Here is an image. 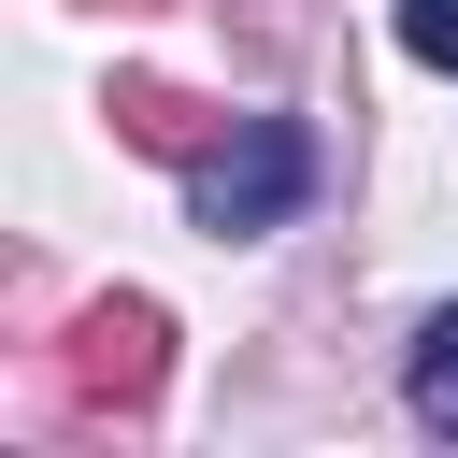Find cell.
I'll list each match as a JSON object with an SVG mask.
<instances>
[{
    "label": "cell",
    "mask_w": 458,
    "mask_h": 458,
    "mask_svg": "<svg viewBox=\"0 0 458 458\" xmlns=\"http://www.w3.org/2000/svg\"><path fill=\"white\" fill-rule=\"evenodd\" d=\"M301 186H315V143H301L286 114H229V129L186 157V200H200V229H215V243L286 229V215H301Z\"/></svg>",
    "instance_id": "6da1fadb"
},
{
    "label": "cell",
    "mask_w": 458,
    "mask_h": 458,
    "mask_svg": "<svg viewBox=\"0 0 458 458\" xmlns=\"http://www.w3.org/2000/svg\"><path fill=\"white\" fill-rule=\"evenodd\" d=\"M157 301H100L86 329H72V401H157Z\"/></svg>",
    "instance_id": "7a4b0ae2"
},
{
    "label": "cell",
    "mask_w": 458,
    "mask_h": 458,
    "mask_svg": "<svg viewBox=\"0 0 458 458\" xmlns=\"http://www.w3.org/2000/svg\"><path fill=\"white\" fill-rule=\"evenodd\" d=\"M114 129H129V143H157V157H200V143H215L229 114H200L186 86H157V72H129V86H114Z\"/></svg>",
    "instance_id": "3957f363"
},
{
    "label": "cell",
    "mask_w": 458,
    "mask_h": 458,
    "mask_svg": "<svg viewBox=\"0 0 458 458\" xmlns=\"http://www.w3.org/2000/svg\"><path fill=\"white\" fill-rule=\"evenodd\" d=\"M415 415L429 429H458V301L429 315V344H415Z\"/></svg>",
    "instance_id": "277c9868"
},
{
    "label": "cell",
    "mask_w": 458,
    "mask_h": 458,
    "mask_svg": "<svg viewBox=\"0 0 458 458\" xmlns=\"http://www.w3.org/2000/svg\"><path fill=\"white\" fill-rule=\"evenodd\" d=\"M401 43H415L429 72H458V0H401Z\"/></svg>",
    "instance_id": "5b68a950"
}]
</instances>
